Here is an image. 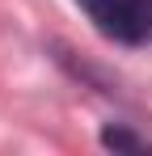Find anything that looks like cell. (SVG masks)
Masks as SVG:
<instances>
[{
    "label": "cell",
    "mask_w": 152,
    "mask_h": 156,
    "mask_svg": "<svg viewBox=\"0 0 152 156\" xmlns=\"http://www.w3.org/2000/svg\"><path fill=\"white\" fill-rule=\"evenodd\" d=\"M89 21L114 42H148L152 38V0H80Z\"/></svg>",
    "instance_id": "cell-1"
}]
</instances>
